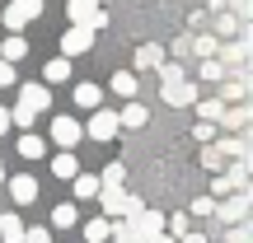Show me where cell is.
<instances>
[{"instance_id": "6da1fadb", "label": "cell", "mask_w": 253, "mask_h": 243, "mask_svg": "<svg viewBox=\"0 0 253 243\" xmlns=\"http://www.w3.org/2000/svg\"><path fill=\"white\" fill-rule=\"evenodd\" d=\"M52 108V89L47 84H19V103L9 108V126H33V117L38 112H47Z\"/></svg>"}, {"instance_id": "7a4b0ae2", "label": "cell", "mask_w": 253, "mask_h": 243, "mask_svg": "<svg viewBox=\"0 0 253 243\" xmlns=\"http://www.w3.org/2000/svg\"><path fill=\"white\" fill-rule=\"evenodd\" d=\"M249 206H253V187H239V192H230V197H220L216 206H211V220H216V225H244Z\"/></svg>"}, {"instance_id": "3957f363", "label": "cell", "mask_w": 253, "mask_h": 243, "mask_svg": "<svg viewBox=\"0 0 253 243\" xmlns=\"http://www.w3.org/2000/svg\"><path fill=\"white\" fill-rule=\"evenodd\" d=\"M99 215L103 220H131V215H141V201L131 197V192H122V187H99Z\"/></svg>"}, {"instance_id": "277c9868", "label": "cell", "mask_w": 253, "mask_h": 243, "mask_svg": "<svg viewBox=\"0 0 253 243\" xmlns=\"http://www.w3.org/2000/svg\"><path fill=\"white\" fill-rule=\"evenodd\" d=\"M66 14H71V24H75V28H89V33L108 28V9L94 5V0H66Z\"/></svg>"}, {"instance_id": "5b68a950", "label": "cell", "mask_w": 253, "mask_h": 243, "mask_svg": "<svg viewBox=\"0 0 253 243\" xmlns=\"http://www.w3.org/2000/svg\"><path fill=\"white\" fill-rule=\"evenodd\" d=\"M38 14H42V0H9V5L0 9V24H5L9 33H24Z\"/></svg>"}, {"instance_id": "8992f818", "label": "cell", "mask_w": 253, "mask_h": 243, "mask_svg": "<svg viewBox=\"0 0 253 243\" xmlns=\"http://www.w3.org/2000/svg\"><path fill=\"white\" fill-rule=\"evenodd\" d=\"M164 103H169V108H192V103H197V84L192 80H164Z\"/></svg>"}, {"instance_id": "52a82bcc", "label": "cell", "mask_w": 253, "mask_h": 243, "mask_svg": "<svg viewBox=\"0 0 253 243\" xmlns=\"http://www.w3.org/2000/svg\"><path fill=\"white\" fill-rule=\"evenodd\" d=\"M122 126H118V112H108V108H94V117H89V126H84V136H94V140H113Z\"/></svg>"}, {"instance_id": "ba28073f", "label": "cell", "mask_w": 253, "mask_h": 243, "mask_svg": "<svg viewBox=\"0 0 253 243\" xmlns=\"http://www.w3.org/2000/svg\"><path fill=\"white\" fill-rule=\"evenodd\" d=\"M80 136H84V126L75 122V117H66V112L52 122V140L61 145V150H75V145H80Z\"/></svg>"}, {"instance_id": "9c48e42d", "label": "cell", "mask_w": 253, "mask_h": 243, "mask_svg": "<svg viewBox=\"0 0 253 243\" xmlns=\"http://www.w3.org/2000/svg\"><path fill=\"white\" fill-rule=\"evenodd\" d=\"M89 47H94V33H89V28H66V33H61V52H66V61H71V56H84V52H89Z\"/></svg>"}, {"instance_id": "30bf717a", "label": "cell", "mask_w": 253, "mask_h": 243, "mask_svg": "<svg viewBox=\"0 0 253 243\" xmlns=\"http://www.w3.org/2000/svg\"><path fill=\"white\" fill-rule=\"evenodd\" d=\"M131 229H136L141 243H145V239L164 234V215H160V210H150V206H141V215H131Z\"/></svg>"}, {"instance_id": "8fae6325", "label": "cell", "mask_w": 253, "mask_h": 243, "mask_svg": "<svg viewBox=\"0 0 253 243\" xmlns=\"http://www.w3.org/2000/svg\"><path fill=\"white\" fill-rule=\"evenodd\" d=\"M211 145H216V150L225 154V164H235V159H249V136H244V131H239V136H216Z\"/></svg>"}, {"instance_id": "7c38bea8", "label": "cell", "mask_w": 253, "mask_h": 243, "mask_svg": "<svg viewBox=\"0 0 253 243\" xmlns=\"http://www.w3.org/2000/svg\"><path fill=\"white\" fill-rule=\"evenodd\" d=\"M9 197H14L19 206H33V201H38V178H33V173H19V178H9Z\"/></svg>"}, {"instance_id": "4fadbf2b", "label": "cell", "mask_w": 253, "mask_h": 243, "mask_svg": "<svg viewBox=\"0 0 253 243\" xmlns=\"http://www.w3.org/2000/svg\"><path fill=\"white\" fill-rule=\"evenodd\" d=\"M164 61H169V56H164L160 42H141L136 47V70H160Z\"/></svg>"}, {"instance_id": "5bb4252c", "label": "cell", "mask_w": 253, "mask_h": 243, "mask_svg": "<svg viewBox=\"0 0 253 243\" xmlns=\"http://www.w3.org/2000/svg\"><path fill=\"white\" fill-rule=\"evenodd\" d=\"M145 122H150V112H145V103H141V99H131V103L118 112V126H126V131H141Z\"/></svg>"}, {"instance_id": "9a60e30c", "label": "cell", "mask_w": 253, "mask_h": 243, "mask_svg": "<svg viewBox=\"0 0 253 243\" xmlns=\"http://www.w3.org/2000/svg\"><path fill=\"white\" fill-rule=\"evenodd\" d=\"M216 126H225V131H244V126H249V108H244V103H225V112H220V122Z\"/></svg>"}, {"instance_id": "2e32d148", "label": "cell", "mask_w": 253, "mask_h": 243, "mask_svg": "<svg viewBox=\"0 0 253 243\" xmlns=\"http://www.w3.org/2000/svg\"><path fill=\"white\" fill-rule=\"evenodd\" d=\"M71 225H80L75 201H56V206H52V225H47V229H71Z\"/></svg>"}, {"instance_id": "e0dca14e", "label": "cell", "mask_w": 253, "mask_h": 243, "mask_svg": "<svg viewBox=\"0 0 253 243\" xmlns=\"http://www.w3.org/2000/svg\"><path fill=\"white\" fill-rule=\"evenodd\" d=\"M24 220L14 215V210H5V215H0V243H24Z\"/></svg>"}, {"instance_id": "ac0fdd59", "label": "cell", "mask_w": 253, "mask_h": 243, "mask_svg": "<svg viewBox=\"0 0 253 243\" xmlns=\"http://www.w3.org/2000/svg\"><path fill=\"white\" fill-rule=\"evenodd\" d=\"M113 94L131 103L136 94H141V80H136V70H118V75H113Z\"/></svg>"}, {"instance_id": "d6986e66", "label": "cell", "mask_w": 253, "mask_h": 243, "mask_svg": "<svg viewBox=\"0 0 253 243\" xmlns=\"http://www.w3.org/2000/svg\"><path fill=\"white\" fill-rule=\"evenodd\" d=\"M24 56H28V37H24V33H9L5 47H0V61L14 66V61H24Z\"/></svg>"}, {"instance_id": "ffe728a7", "label": "cell", "mask_w": 253, "mask_h": 243, "mask_svg": "<svg viewBox=\"0 0 253 243\" xmlns=\"http://www.w3.org/2000/svg\"><path fill=\"white\" fill-rule=\"evenodd\" d=\"M14 150L24 154V159H42V154H47V140H42V136H33V131H24Z\"/></svg>"}, {"instance_id": "44dd1931", "label": "cell", "mask_w": 253, "mask_h": 243, "mask_svg": "<svg viewBox=\"0 0 253 243\" xmlns=\"http://www.w3.org/2000/svg\"><path fill=\"white\" fill-rule=\"evenodd\" d=\"M66 80H71V61H66V56H56V61L42 66V84H66Z\"/></svg>"}, {"instance_id": "7402d4cb", "label": "cell", "mask_w": 253, "mask_h": 243, "mask_svg": "<svg viewBox=\"0 0 253 243\" xmlns=\"http://www.w3.org/2000/svg\"><path fill=\"white\" fill-rule=\"evenodd\" d=\"M52 173H56V178H61V182H71L75 173H80V159H75L71 150H61V154H56V159H52Z\"/></svg>"}, {"instance_id": "603a6c76", "label": "cell", "mask_w": 253, "mask_h": 243, "mask_svg": "<svg viewBox=\"0 0 253 243\" xmlns=\"http://www.w3.org/2000/svg\"><path fill=\"white\" fill-rule=\"evenodd\" d=\"M71 192H75L80 201L99 197V178H94V173H75V178H71Z\"/></svg>"}, {"instance_id": "cb8c5ba5", "label": "cell", "mask_w": 253, "mask_h": 243, "mask_svg": "<svg viewBox=\"0 0 253 243\" xmlns=\"http://www.w3.org/2000/svg\"><path fill=\"white\" fill-rule=\"evenodd\" d=\"M103 239H113V220L94 215L89 225H84V243H103Z\"/></svg>"}, {"instance_id": "d4e9b609", "label": "cell", "mask_w": 253, "mask_h": 243, "mask_svg": "<svg viewBox=\"0 0 253 243\" xmlns=\"http://www.w3.org/2000/svg\"><path fill=\"white\" fill-rule=\"evenodd\" d=\"M75 103L80 108H103V89L99 84H75Z\"/></svg>"}, {"instance_id": "484cf974", "label": "cell", "mask_w": 253, "mask_h": 243, "mask_svg": "<svg viewBox=\"0 0 253 243\" xmlns=\"http://www.w3.org/2000/svg\"><path fill=\"white\" fill-rule=\"evenodd\" d=\"M192 108H197V117H202V122H220V112H225V103H220V99H197Z\"/></svg>"}, {"instance_id": "4316f807", "label": "cell", "mask_w": 253, "mask_h": 243, "mask_svg": "<svg viewBox=\"0 0 253 243\" xmlns=\"http://www.w3.org/2000/svg\"><path fill=\"white\" fill-rule=\"evenodd\" d=\"M220 52V42L211 33H202V37H192V56H202V61H211V56Z\"/></svg>"}, {"instance_id": "83f0119b", "label": "cell", "mask_w": 253, "mask_h": 243, "mask_svg": "<svg viewBox=\"0 0 253 243\" xmlns=\"http://www.w3.org/2000/svg\"><path fill=\"white\" fill-rule=\"evenodd\" d=\"M225 75H230V70H225V66L216 61V56H211V61H202V66H197V80H211V84H220V80H225Z\"/></svg>"}, {"instance_id": "f1b7e54d", "label": "cell", "mask_w": 253, "mask_h": 243, "mask_svg": "<svg viewBox=\"0 0 253 243\" xmlns=\"http://www.w3.org/2000/svg\"><path fill=\"white\" fill-rule=\"evenodd\" d=\"M122 182H126V164H108L103 178H99V187H122Z\"/></svg>"}, {"instance_id": "f546056e", "label": "cell", "mask_w": 253, "mask_h": 243, "mask_svg": "<svg viewBox=\"0 0 253 243\" xmlns=\"http://www.w3.org/2000/svg\"><path fill=\"white\" fill-rule=\"evenodd\" d=\"M202 169H211V173H220V169H225V154H220L216 145H202Z\"/></svg>"}, {"instance_id": "4dcf8cb0", "label": "cell", "mask_w": 253, "mask_h": 243, "mask_svg": "<svg viewBox=\"0 0 253 243\" xmlns=\"http://www.w3.org/2000/svg\"><path fill=\"white\" fill-rule=\"evenodd\" d=\"M113 239L118 243H141V234L131 229V220H113Z\"/></svg>"}, {"instance_id": "1f68e13d", "label": "cell", "mask_w": 253, "mask_h": 243, "mask_svg": "<svg viewBox=\"0 0 253 243\" xmlns=\"http://www.w3.org/2000/svg\"><path fill=\"white\" fill-rule=\"evenodd\" d=\"M225 243H253V225L244 220V225H230V239Z\"/></svg>"}, {"instance_id": "d6a6232c", "label": "cell", "mask_w": 253, "mask_h": 243, "mask_svg": "<svg viewBox=\"0 0 253 243\" xmlns=\"http://www.w3.org/2000/svg\"><path fill=\"white\" fill-rule=\"evenodd\" d=\"M24 243H52V229H47V225H33V229H24Z\"/></svg>"}, {"instance_id": "836d02e7", "label": "cell", "mask_w": 253, "mask_h": 243, "mask_svg": "<svg viewBox=\"0 0 253 243\" xmlns=\"http://www.w3.org/2000/svg\"><path fill=\"white\" fill-rule=\"evenodd\" d=\"M211 206H216V197H197V201H192V215H197V220H211Z\"/></svg>"}, {"instance_id": "e575fe53", "label": "cell", "mask_w": 253, "mask_h": 243, "mask_svg": "<svg viewBox=\"0 0 253 243\" xmlns=\"http://www.w3.org/2000/svg\"><path fill=\"white\" fill-rule=\"evenodd\" d=\"M216 33L235 37V33H239V19H235V14H220V19H216Z\"/></svg>"}, {"instance_id": "d590c367", "label": "cell", "mask_w": 253, "mask_h": 243, "mask_svg": "<svg viewBox=\"0 0 253 243\" xmlns=\"http://www.w3.org/2000/svg\"><path fill=\"white\" fill-rule=\"evenodd\" d=\"M192 136H197L202 145H211V140H216V122H197V131H192Z\"/></svg>"}, {"instance_id": "8d00e7d4", "label": "cell", "mask_w": 253, "mask_h": 243, "mask_svg": "<svg viewBox=\"0 0 253 243\" xmlns=\"http://www.w3.org/2000/svg\"><path fill=\"white\" fill-rule=\"evenodd\" d=\"M9 84H14V66L0 61V89H9Z\"/></svg>"}, {"instance_id": "74e56055", "label": "cell", "mask_w": 253, "mask_h": 243, "mask_svg": "<svg viewBox=\"0 0 253 243\" xmlns=\"http://www.w3.org/2000/svg\"><path fill=\"white\" fill-rule=\"evenodd\" d=\"M183 243H211V239L202 234V229H188V234H183Z\"/></svg>"}, {"instance_id": "f35d334b", "label": "cell", "mask_w": 253, "mask_h": 243, "mask_svg": "<svg viewBox=\"0 0 253 243\" xmlns=\"http://www.w3.org/2000/svg\"><path fill=\"white\" fill-rule=\"evenodd\" d=\"M9 131V108H0V136Z\"/></svg>"}, {"instance_id": "ab89813d", "label": "cell", "mask_w": 253, "mask_h": 243, "mask_svg": "<svg viewBox=\"0 0 253 243\" xmlns=\"http://www.w3.org/2000/svg\"><path fill=\"white\" fill-rule=\"evenodd\" d=\"M145 243H173V239L169 234H155V239H145Z\"/></svg>"}, {"instance_id": "60d3db41", "label": "cell", "mask_w": 253, "mask_h": 243, "mask_svg": "<svg viewBox=\"0 0 253 243\" xmlns=\"http://www.w3.org/2000/svg\"><path fill=\"white\" fill-rule=\"evenodd\" d=\"M0 182H5V169H0Z\"/></svg>"}, {"instance_id": "b9f144b4", "label": "cell", "mask_w": 253, "mask_h": 243, "mask_svg": "<svg viewBox=\"0 0 253 243\" xmlns=\"http://www.w3.org/2000/svg\"><path fill=\"white\" fill-rule=\"evenodd\" d=\"M94 5H103V0H94Z\"/></svg>"}, {"instance_id": "7bdbcfd3", "label": "cell", "mask_w": 253, "mask_h": 243, "mask_svg": "<svg viewBox=\"0 0 253 243\" xmlns=\"http://www.w3.org/2000/svg\"><path fill=\"white\" fill-rule=\"evenodd\" d=\"M220 243H225V239H220Z\"/></svg>"}]
</instances>
